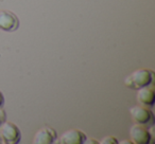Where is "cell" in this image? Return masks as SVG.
Instances as JSON below:
<instances>
[{
	"mask_svg": "<svg viewBox=\"0 0 155 144\" xmlns=\"http://www.w3.org/2000/svg\"><path fill=\"white\" fill-rule=\"evenodd\" d=\"M154 80V72L149 69H137L133 71L124 80V85L127 88L139 89L141 87L150 86Z\"/></svg>",
	"mask_w": 155,
	"mask_h": 144,
	"instance_id": "6da1fadb",
	"label": "cell"
},
{
	"mask_svg": "<svg viewBox=\"0 0 155 144\" xmlns=\"http://www.w3.org/2000/svg\"><path fill=\"white\" fill-rule=\"evenodd\" d=\"M130 114L136 124L141 125L143 127H151L155 123L152 111L143 106H134L130 109Z\"/></svg>",
	"mask_w": 155,
	"mask_h": 144,
	"instance_id": "7a4b0ae2",
	"label": "cell"
},
{
	"mask_svg": "<svg viewBox=\"0 0 155 144\" xmlns=\"http://www.w3.org/2000/svg\"><path fill=\"white\" fill-rule=\"evenodd\" d=\"M0 139L5 144H16L20 141V131L15 124L3 122L0 125Z\"/></svg>",
	"mask_w": 155,
	"mask_h": 144,
	"instance_id": "3957f363",
	"label": "cell"
},
{
	"mask_svg": "<svg viewBox=\"0 0 155 144\" xmlns=\"http://www.w3.org/2000/svg\"><path fill=\"white\" fill-rule=\"evenodd\" d=\"M130 138L135 144H149L152 142V138L146 127L135 124L130 128Z\"/></svg>",
	"mask_w": 155,
	"mask_h": 144,
	"instance_id": "277c9868",
	"label": "cell"
},
{
	"mask_svg": "<svg viewBox=\"0 0 155 144\" xmlns=\"http://www.w3.org/2000/svg\"><path fill=\"white\" fill-rule=\"evenodd\" d=\"M19 27V20L15 14L9 11H0V30L13 32Z\"/></svg>",
	"mask_w": 155,
	"mask_h": 144,
	"instance_id": "5b68a950",
	"label": "cell"
},
{
	"mask_svg": "<svg viewBox=\"0 0 155 144\" xmlns=\"http://www.w3.org/2000/svg\"><path fill=\"white\" fill-rule=\"evenodd\" d=\"M56 140V133L54 129L49 127H44L37 130L33 138L34 144H52Z\"/></svg>",
	"mask_w": 155,
	"mask_h": 144,
	"instance_id": "8992f818",
	"label": "cell"
},
{
	"mask_svg": "<svg viewBox=\"0 0 155 144\" xmlns=\"http://www.w3.org/2000/svg\"><path fill=\"white\" fill-rule=\"evenodd\" d=\"M86 140V136L78 129L66 130L60 138V143L63 144H83Z\"/></svg>",
	"mask_w": 155,
	"mask_h": 144,
	"instance_id": "52a82bcc",
	"label": "cell"
},
{
	"mask_svg": "<svg viewBox=\"0 0 155 144\" xmlns=\"http://www.w3.org/2000/svg\"><path fill=\"white\" fill-rule=\"evenodd\" d=\"M137 101L143 107H153L155 103V93L149 86L137 89Z\"/></svg>",
	"mask_w": 155,
	"mask_h": 144,
	"instance_id": "ba28073f",
	"label": "cell"
},
{
	"mask_svg": "<svg viewBox=\"0 0 155 144\" xmlns=\"http://www.w3.org/2000/svg\"><path fill=\"white\" fill-rule=\"evenodd\" d=\"M119 142L117 141V139L112 136H107V137H104L103 139L100 141V144H118Z\"/></svg>",
	"mask_w": 155,
	"mask_h": 144,
	"instance_id": "9c48e42d",
	"label": "cell"
},
{
	"mask_svg": "<svg viewBox=\"0 0 155 144\" xmlns=\"http://www.w3.org/2000/svg\"><path fill=\"white\" fill-rule=\"evenodd\" d=\"M5 118H7V116H5V111L3 109H1V107H0V125L5 122Z\"/></svg>",
	"mask_w": 155,
	"mask_h": 144,
	"instance_id": "30bf717a",
	"label": "cell"
},
{
	"mask_svg": "<svg viewBox=\"0 0 155 144\" xmlns=\"http://www.w3.org/2000/svg\"><path fill=\"white\" fill-rule=\"evenodd\" d=\"M3 103H5V98H3V94L2 92L0 91V107L3 105Z\"/></svg>",
	"mask_w": 155,
	"mask_h": 144,
	"instance_id": "8fae6325",
	"label": "cell"
},
{
	"mask_svg": "<svg viewBox=\"0 0 155 144\" xmlns=\"http://www.w3.org/2000/svg\"><path fill=\"white\" fill-rule=\"evenodd\" d=\"M0 143H1V139H0Z\"/></svg>",
	"mask_w": 155,
	"mask_h": 144,
	"instance_id": "7c38bea8",
	"label": "cell"
}]
</instances>
